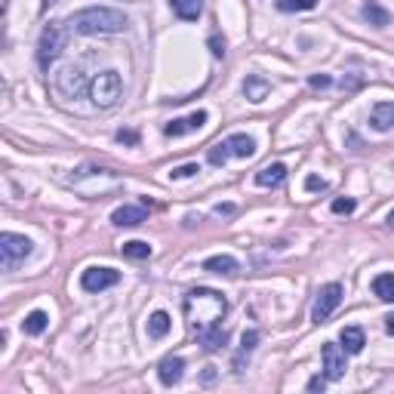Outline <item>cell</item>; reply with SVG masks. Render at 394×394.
Returning a JSON list of instances; mask_svg holds the SVG:
<instances>
[{
  "instance_id": "22",
  "label": "cell",
  "mask_w": 394,
  "mask_h": 394,
  "mask_svg": "<svg viewBox=\"0 0 394 394\" xmlns=\"http://www.w3.org/2000/svg\"><path fill=\"white\" fill-rule=\"evenodd\" d=\"M47 324H50V318H47V311H31L28 318L22 320V333H28V336H41L43 330H47Z\"/></svg>"
},
{
  "instance_id": "10",
  "label": "cell",
  "mask_w": 394,
  "mask_h": 394,
  "mask_svg": "<svg viewBox=\"0 0 394 394\" xmlns=\"http://www.w3.org/2000/svg\"><path fill=\"white\" fill-rule=\"evenodd\" d=\"M182 376H185V360L179 357V354H167V357L157 364V379H160L167 388H173V385L182 382Z\"/></svg>"
},
{
  "instance_id": "7",
  "label": "cell",
  "mask_w": 394,
  "mask_h": 394,
  "mask_svg": "<svg viewBox=\"0 0 394 394\" xmlns=\"http://www.w3.org/2000/svg\"><path fill=\"white\" fill-rule=\"evenodd\" d=\"M339 302H342V284L320 287L318 299H314V308H311V320H314V324H324V320L339 308Z\"/></svg>"
},
{
  "instance_id": "27",
  "label": "cell",
  "mask_w": 394,
  "mask_h": 394,
  "mask_svg": "<svg viewBox=\"0 0 394 394\" xmlns=\"http://www.w3.org/2000/svg\"><path fill=\"white\" fill-rule=\"evenodd\" d=\"M259 330H249V333H244V339H240V357L238 360H234V370H240V364H244V357H247V354L249 351H253V348L256 345H259Z\"/></svg>"
},
{
  "instance_id": "32",
  "label": "cell",
  "mask_w": 394,
  "mask_h": 394,
  "mask_svg": "<svg viewBox=\"0 0 394 394\" xmlns=\"http://www.w3.org/2000/svg\"><path fill=\"white\" fill-rule=\"evenodd\" d=\"M117 142H123V145H136V142H139V133H136V129H117Z\"/></svg>"
},
{
  "instance_id": "5",
  "label": "cell",
  "mask_w": 394,
  "mask_h": 394,
  "mask_svg": "<svg viewBox=\"0 0 394 394\" xmlns=\"http://www.w3.org/2000/svg\"><path fill=\"white\" fill-rule=\"evenodd\" d=\"M31 244L25 234H12V231H3L0 234V259H3V271H16L25 259L31 256Z\"/></svg>"
},
{
  "instance_id": "36",
  "label": "cell",
  "mask_w": 394,
  "mask_h": 394,
  "mask_svg": "<svg viewBox=\"0 0 394 394\" xmlns=\"http://www.w3.org/2000/svg\"><path fill=\"white\" fill-rule=\"evenodd\" d=\"M231 213H234L231 203H219V207H216V216H231Z\"/></svg>"
},
{
  "instance_id": "23",
  "label": "cell",
  "mask_w": 394,
  "mask_h": 394,
  "mask_svg": "<svg viewBox=\"0 0 394 394\" xmlns=\"http://www.w3.org/2000/svg\"><path fill=\"white\" fill-rule=\"evenodd\" d=\"M169 333V314L167 311H154L148 318V336L151 339H163Z\"/></svg>"
},
{
  "instance_id": "28",
  "label": "cell",
  "mask_w": 394,
  "mask_h": 394,
  "mask_svg": "<svg viewBox=\"0 0 394 394\" xmlns=\"http://www.w3.org/2000/svg\"><path fill=\"white\" fill-rule=\"evenodd\" d=\"M318 0H278L280 12H302V10H314Z\"/></svg>"
},
{
  "instance_id": "9",
  "label": "cell",
  "mask_w": 394,
  "mask_h": 394,
  "mask_svg": "<svg viewBox=\"0 0 394 394\" xmlns=\"http://www.w3.org/2000/svg\"><path fill=\"white\" fill-rule=\"evenodd\" d=\"M117 280H121V274H117L114 268H87V271L81 274V287L87 293H102V290H108V287H114Z\"/></svg>"
},
{
  "instance_id": "3",
  "label": "cell",
  "mask_w": 394,
  "mask_h": 394,
  "mask_svg": "<svg viewBox=\"0 0 394 394\" xmlns=\"http://www.w3.org/2000/svg\"><path fill=\"white\" fill-rule=\"evenodd\" d=\"M65 47H68V31H65V25L50 22L47 28L41 31V41H37V62H41V68H50V65L62 56Z\"/></svg>"
},
{
  "instance_id": "16",
  "label": "cell",
  "mask_w": 394,
  "mask_h": 394,
  "mask_svg": "<svg viewBox=\"0 0 394 394\" xmlns=\"http://www.w3.org/2000/svg\"><path fill=\"white\" fill-rule=\"evenodd\" d=\"M238 259L234 256H209L207 262H203V271L209 274H225V278H231V274H238Z\"/></svg>"
},
{
  "instance_id": "24",
  "label": "cell",
  "mask_w": 394,
  "mask_h": 394,
  "mask_svg": "<svg viewBox=\"0 0 394 394\" xmlns=\"http://www.w3.org/2000/svg\"><path fill=\"white\" fill-rule=\"evenodd\" d=\"M231 157H234V154H231V145H228V139H225V142H216V145L207 151V160L213 163V167H225Z\"/></svg>"
},
{
  "instance_id": "15",
  "label": "cell",
  "mask_w": 394,
  "mask_h": 394,
  "mask_svg": "<svg viewBox=\"0 0 394 394\" xmlns=\"http://www.w3.org/2000/svg\"><path fill=\"white\" fill-rule=\"evenodd\" d=\"M284 179H287L284 163H268V167H262L259 173H256V185H262V188H278Z\"/></svg>"
},
{
  "instance_id": "6",
  "label": "cell",
  "mask_w": 394,
  "mask_h": 394,
  "mask_svg": "<svg viewBox=\"0 0 394 394\" xmlns=\"http://www.w3.org/2000/svg\"><path fill=\"white\" fill-rule=\"evenodd\" d=\"M52 90H56L62 98H81L83 93H90V81L81 68L65 65V68H59L56 77H52Z\"/></svg>"
},
{
  "instance_id": "34",
  "label": "cell",
  "mask_w": 394,
  "mask_h": 394,
  "mask_svg": "<svg viewBox=\"0 0 394 394\" xmlns=\"http://www.w3.org/2000/svg\"><path fill=\"white\" fill-rule=\"evenodd\" d=\"M308 83H311L314 90H326V87H330L333 81H330V77H326V74H314V77H311V81H308Z\"/></svg>"
},
{
  "instance_id": "21",
  "label": "cell",
  "mask_w": 394,
  "mask_h": 394,
  "mask_svg": "<svg viewBox=\"0 0 394 394\" xmlns=\"http://www.w3.org/2000/svg\"><path fill=\"white\" fill-rule=\"evenodd\" d=\"M169 6H173V12L179 19H185V22H191L203 12V0H169Z\"/></svg>"
},
{
  "instance_id": "30",
  "label": "cell",
  "mask_w": 394,
  "mask_h": 394,
  "mask_svg": "<svg viewBox=\"0 0 394 394\" xmlns=\"http://www.w3.org/2000/svg\"><path fill=\"white\" fill-rule=\"evenodd\" d=\"M354 207H357V203L351 200V197H339V200H333V213H339V216H348V213H354Z\"/></svg>"
},
{
  "instance_id": "14",
  "label": "cell",
  "mask_w": 394,
  "mask_h": 394,
  "mask_svg": "<svg viewBox=\"0 0 394 394\" xmlns=\"http://www.w3.org/2000/svg\"><path fill=\"white\" fill-rule=\"evenodd\" d=\"M360 16H364L373 28H388L391 25V12L385 10L382 3H376V0H366V3L360 6Z\"/></svg>"
},
{
  "instance_id": "29",
  "label": "cell",
  "mask_w": 394,
  "mask_h": 394,
  "mask_svg": "<svg viewBox=\"0 0 394 394\" xmlns=\"http://www.w3.org/2000/svg\"><path fill=\"white\" fill-rule=\"evenodd\" d=\"M197 173H200L197 163H185V167H176L169 176H173V179H191V176H197Z\"/></svg>"
},
{
  "instance_id": "25",
  "label": "cell",
  "mask_w": 394,
  "mask_h": 394,
  "mask_svg": "<svg viewBox=\"0 0 394 394\" xmlns=\"http://www.w3.org/2000/svg\"><path fill=\"white\" fill-rule=\"evenodd\" d=\"M373 293L382 302H394V274H379V278L373 280Z\"/></svg>"
},
{
  "instance_id": "20",
  "label": "cell",
  "mask_w": 394,
  "mask_h": 394,
  "mask_svg": "<svg viewBox=\"0 0 394 394\" xmlns=\"http://www.w3.org/2000/svg\"><path fill=\"white\" fill-rule=\"evenodd\" d=\"M228 145H231L234 157H253L256 154V139H253V136H247V133L228 136Z\"/></svg>"
},
{
  "instance_id": "38",
  "label": "cell",
  "mask_w": 394,
  "mask_h": 394,
  "mask_svg": "<svg viewBox=\"0 0 394 394\" xmlns=\"http://www.w3.org/2000/svg\"><path fill=\"white\" fill-rule=\"evenodd\" d=\"M385 330H388L391 336H394V314H388V318H385Z\"/></svg>"
},
{
  "instance_id": "39",
  "label": "cell",
  "mask_w": 394,
  "mask_h": 394,
  "mask_svg": "<svg viewBox=\"0 0 394 394\" xmlns=\"http://www.w3.org/2000/svg\"><path fill=\"white\" fill-rule=\"evenodd\" d=\"M388 225L394 228V209H391V213H388Z\"/></svg>"
},
{
  "instance_id": "37",
  "label": "cell",
  "mask_w": 394,
  "mask_h": 394,
  "mask_svg": "<svg viewBox=\"0 0 394 394\" xmlns=\"http://www.w3.org/2000/svg\"><path fill=\"white\" fill-rule=\"evenodd\" d=\"M216 379V366H207V370H203V382H213Z\"/></svg>"
},
{
  "instance_id": "35",
  "label": "cell",
  "mask_w": 394,
  "mask_h": 394,
  "mask_svg": "<svg viewBox=\"0 0 394 394\" xmlns=\"http://www.w3.org/2000/svg\"><path fill=\"white\" fill-rule=\"evenodd\" d=\"M326 385V376H311L308 379V391H324Z\"/></svg>"
},
{
  "instance_id": "26",
  "label": "cell",
  "mask_w": 394,
  "mask_h": 394,
  "mask_svg": "<svg viewBox=\"0 0 394 394\" xmlns=\"http://www.w3.org/2000/svg\"><path fill=\"white\" fill-rule=\"evenodd\" d=\"M121 253L127 256V259H136V262L151 259V247L145 244V240H129V244H123V247H121Z\"/></svg>"
},
{
  "instance_id": "1",
  "label": "cell",
  "mask_w": 394,
  "mask_h": 394,
  "mask_svg": "<svg viewBox=\"0 0 394 394\" xmlns=\"http://www.w3.org/2000/svg\"><path fill=\"white\" fill-rule=\"evenodd\" d=\"M182 311H185V320L194 333H203L209 326H219V320L225 318L228 302L219 290H209V287H197L182 299Z\"/></svg>"
},
{
  "instance_id": "13",
  "label": "cell",
  "mask_w": 394,
  "mask_h": 394,
  "mask_svg": "<svg viewBox=\"0 0 394 394\" xmlns=\"http://www.w3.org/2000/svg\"><path fill=\"white\" fill-rule=\"evenodd\" d=\"M370 123H373V129H379V133H388V129H394V102L373 105Z\"/></svg>"
},
{
  "instance_id": "31",
  "label": "cell",
  "mask_w": 394,
  "mask_h": 394,
  "mask_svg": "<svg viewBox=\"0 0 394 394\" xmlns=\"http://www.w3.org/2000/svg\"><path fill=\"white\" fill-rule=\"evenodd\" d=\"M209 52H213L216 59H222V56H225V41H222L219 34H213V37H209Z\"/></svg>"
},
{
  "instance_id": "33",
  "label": "cell",
  "mask_w": 394,
  "mask_h": 394,
  "mask_svg": "<svg viewBox=\"0 0 394 394\" xmlns=\"http://www.w3.org/2000/svg\"><path fill=\"white\" fill-rule=\"evenodd\" d=\"M305 188L308 191H326V179H320V176H308Z\"/></svg>"
},
{
  "instance_id": "12",
  "label": "cell",
  "mask_w": 394,
  "mask_h": 394,
  "mask_svg": "<svg viewBox=\"0 0 394 394\" xmlns=\"http://www.w3.org/2000/svg\"><path fill=\"white\" fill-rule=\"evenodd\" d=\"M207 111H194L191 117H179V121H173V123H167L163 127V133L169 136V139H179V136H185V133H197V129L207 123Z\"/></svg>"
},
{
  "instance_id": "40",
  "label": "cell",
  "mask_w": 394,
  "mask_h": 394,
  "mask_svg": "<svg viewBox=\"0 0 394 394\" xmlns=\"http://www.w3.org/2000/svg\"><path fill=\"white\" fill-rule=\"evenodd\" d=\"M52 3H59V0H43V6H52Z\"/></svg>"
},
{
  "instance_id": "17",
  "label": "cell",
  "mask_w": 394,
  "mask_h": 394,
  "mask_svg": "<svg viewBox=\"0 0 394 394\" xmlns=\"http://www.w3.org/2000/svg\"><path fill=\"white\" fill-rule=\"evenodd\" d=\"M339 342H342V348L348 354H360L364 351V345H366V336H364L360 326H345V330L339 333Z\"/></svg>"
},
{
  "instance_id": "19",
  "label": "cell",
  "mask_w": 394,
  "mask_h": 394,
  "mask_svg": "<svg viewBox=\"0 0 394 394\" xmlns=\"http://www.w3.org/2000/svg\"><path fill=\"white\" fill-rule=\"evenodd\" d=\"M197 339H200L203 351H219V348L228 342V333L222 330V324H219V326H209V330L197 333Z\"/></svg>"
},
{
  "instance_id": "4",
  "label": "cell",
  "mask_w": 394,
  "mask_h": 394,
  "mask_svg": "<svg viewBox=\"0 0 394 394\" xmlns=\"http://www.w3.org/2000/svg\"><path fill=\"white\" fill-rule=\"evenodd\" d=\"M121 93H123V81L117 71H102L90 83V98H93L96 108H114Z\"/></svg>"
},
{
  "instance_id": "8",
  "label": "cell",
  "mask_w": 394,
  "mask_h": 394,
  "mask_svg": "<svg viewBox=\"0 0 394 394\" xmlns=\"http://www.w3.org/2000/svg\"><path fill=\"white\" fill-rule=\"evenodd\" d=\"M345 348L336 345V342H324V348H320V357H324V376L326 379H342L345 376Z\"/></svg>"
},
{
  "instance_id": "2",
  "label": "cell",
  "mask_w": 394,
  "mask_h": 394,
  "mask_svg": "<svg viewBox=\"0 0 394 394\" xmlns=\"http://www.w3.org/2000/svg\"><path fill=\"white\" fill-rule=\"evenodd\" d=\"M129 19L123 16L114 6H87V10H77L74 16L68 19V28L77 31V34H121L127 31Z\"/></svg>"
},
{
  "instance_id": "11",
  "label": "cell",
  "mask_w": 394,
  "mask_h": 394,
  "mask_svg": "<svg viewBox=\"0 0 394 394\" xmlns=\"http://www.w3.org/2000/svg\"><path fill=\"white\" fill-rule=\"evenodd\" d=\"M148 219V209L136 207V203H123V207H117L114 213H111V222H114L117 228H133V225H142V222Z\"/></svg>"
},
{
  "instance_id": "18",
  "label": "cell",
  "mask_w": 394,
  "mask_h": 394,
  "mask_svg": "<svg viewBox=\"0 0 394 394\" xmlns=\"http://www.w3.org/2000/svg\"><path fill=\"white\" fill-rule=\"evenodd\" d=\"M268 90H271V83H268L265 77H259V74H249L244 81V93H247L249 102H265Z\"/></svg>"
}]
</instances>
